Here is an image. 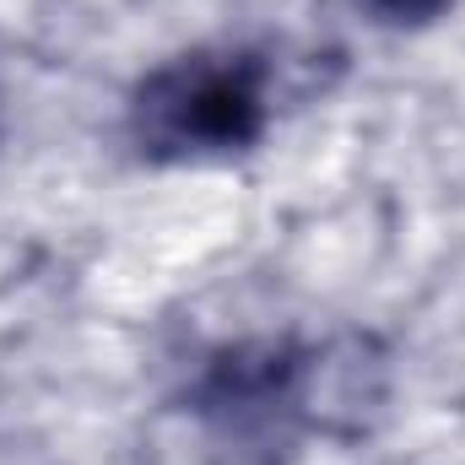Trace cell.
Here are the masks:
<instances>
[{"label": "cell", "instance_id": "6da1fadb", "mask_svg": "<svg viewBox=\"0 0 465 465\" xmlns=\"http://www.w3.org/2000/svg\"><path fill=\"white\" fill-rule=\"evenodd\" d=\"M271 124V65L254 49H195L157 65L130 98V141L152 163L249 152Z\"/></svg>", "mask_w": 465, "mask_h": 465}, {"label": "cell", "instance_id": "3957f363", "mask_svg": "<svg viewBox=\"0 0 465 465\" xmlns=\"http://www.w3.org/2000/svg\"><path fill=\"white\" fill-rule=\"evenodd\" d=\"M368 5H373L384 22H401V27H406V22L417 27V22H433V16L450 11V0H368Z\"/></svg>", "mask_w": 465, "mask_h": 465}, {"label": "cell", "instance_id": "7a4b0ae2", "mask_svg": "<svg viewBox=\"0 0 465 465\" xmlns=\"http://www.w3.org/2000/svg\"><path fill=\"white\" fill-rule=\"evenodd\" d=\"M303 373L309 362L276 341L217 351L195 401L232 465H276V450H292L298 422L309 417Z\"/></svg>", "mask_w": 465, "mask_h": 465}]
</instances>
